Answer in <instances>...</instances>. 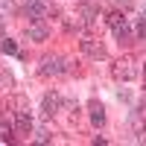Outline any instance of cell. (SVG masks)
Masks as SVG:
<instances>
[{"instance_id": "obj_1", "label": "cell", "mask_w": 146, "mask_h": 146, "mask_svg": "<svg viewBox=\"0 0 146 146\" xmlns=\"http://www.w3.org/2000/svg\"><path fill=\"white\" fill-rule=\"evenodd\" d=\"M15 131H18V135H29V131H32V117H29L27 111H18V117H15Z\"/></svg>"}, {"instance_id": "obj_2", "label": "cell", "mask_w": 146, "mask_h": 146, "mask_svg": "<svg viewBox=\"0 0 146 146\" xmlns=\"http://www.w3.org/2000/svg\"><path fill=\"white\" fill-rule=\"evenodd\" d=\"M44 12H47V6L41 3V0H29V3H27V15H29V21H41Z\"/></svg>"}, {"instance_id": "obj_3", "label": "cell", "mask_w": 146, "mask_h": 146, "mask_svg": "<svg viewBox=\"0 0 146 146\" xmlns=\"http://www.w3.org/2000/svg\"><path fill=\"white\" fill-rule=\"evenodd\" d=\"M111 29H114V35H117V41H129V38H131V29H129L126 21H120L117 27H111Z\"/></svg>"}, {"instance_id": "obj_4", "label": "cell", "mask_w": 146, "mask_h": 146, "mask_svg": "<svg viewBox=\"0 0 146 146\" xmlns=\"http://www.w3.org/2000/svg\"><path fill=\"white\" fill-rule=\"evenodd\" d=\"M41 73H44V76H50V73H62V62H53V58H47L44 67H41Z\"/></svg>"}, {"instance_id": "obj_5", "label": "cell", "mask_w": 146, "mask_h": 146, "mask_svg": "<svg viewBox=\"0 0 146 146\" xmlns=\"http://www.w3.org/2000/svg\"><path fill=\"white\" fill-rule=\"evenodd\" d=\"M56 108H58V96H56V94H47V96H44V111L53 114Z\"/></svg>"}, {"instance_id": "obj_6", "label": "cell", "mask_w": 146, "mask_h": 146, "mask_svg": "<svg viewBox=\"0 0 146 146\" xmlns=\"http://www.w3.org/2000/svg\"><path fill=\"white\" fill-rule=\"evenodd\" d=\"M27 35H29L32 41H44V38H47V27H32Z\"/></svg>"}, {"instance_id": "obj_7", "label": "cell", "mask_w": 146, "mask_h": 146, "mask_svg": "<svg viewBox=\"0 0 146 146\" xmlns=\"http://www.w3.org/2000/svg\"><path fill=\"white\" fill-rule=\"evenodd\" d=\"M0 50L9 53V56H15V53H18V47H15V41H12V38H3V41H0Z\"/></svg>"}, {"instance_id": "obj_8", "label": "cell", "mask_w": 146, "mask_h": 146, "mask_svg": "<svg viewBox=\"0 0 146 146\" xmlns=\"http://www.w3.org/2000/svg\"><path fill=\"white\" fill-rule=\"evenodd\" d=\"M82 50L88 53V56H102V47H96V44H91V41H82Z\"/></svg>"}, {"instance_id": "obj_9", "label": "cell", "mask_w": 146, "mask_h": 146, "mask_svg": "<svg viewBox=\"0 0 146 146\" xmlns=\"http://www.w3.org/2000/svg\"><path fill=\"white\" fill-rule=\"evenodd\" d=\"M91 120H94V126H102V123H105V111H102V105H100V108H94Z\"/></svg>"}, {"instance_id": "obj_10", "label": "cell", "mask_w": 146, "mask_h": 146, "mask_svg": "<svg viewBox=\"0 0 146 146\" xmlns=\"http://www.w3.org/2000/svg\"><path fill=\"white\" fill-rule=\"evenodd\" d=\"M137 38H146V15L137 18Z\"/></svg>"}, {"instance_id": "obj_11", "label": "cell", "mask_w": 146, "mask_h": 146, "mask_svg": "<svg viewBox=\"0 0 146 146\" xmlns=\"http://www.w3.org/2000/svg\"><path fill=\"white\" fill-rule=\"evenodd\" d=\"M117 76H120V79H131V76H135V70H131V67H117Z\"/></svg>"}, {"instance_id": "obj_12", "label": "cell", "mask_w": 146, "mask_h": 146, "mask_svg": "<svg viewBox=\"0 0 146 146\" xmlns=\"http://www.w3.org/2000/svg\"><path fill=\"white\" fill-rule=\"evenodd\" d=\"M143 73H146V70H143Z\"/></svg>"}]
</instances>
